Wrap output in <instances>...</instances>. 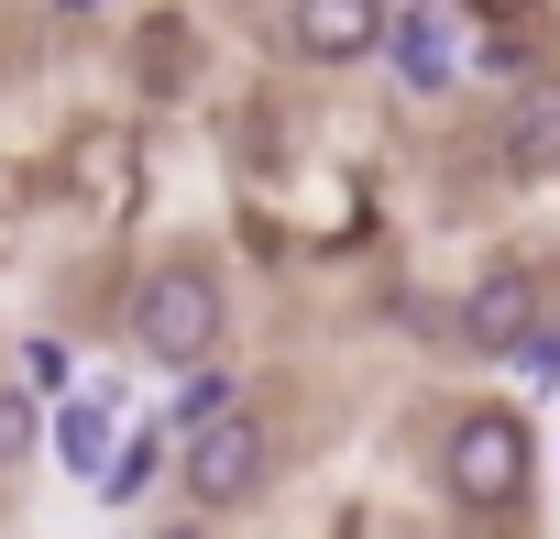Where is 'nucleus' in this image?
<instances>
[{
  "mask_svg": "<svg viewBox=\"0 0 560 539\" xmlns=\"http://www.w3.org/2000/svg\"><path fill=\"white\" fill-rule=\"evenodd\" d=\"M220 342H231V298H220V276H209L198 253H165L154 276L132 287V353L165 364V375H187V364H220Z\"/></svg>",
  "mask_w": 560,
  "mask_h": 539,
  "instance_id": "f03ea898",
  "label": "nucleus"
},
{
  "mask_svg": "<svg viewBox=\"0 0 560 539\" xmlns=\"http://www.w3.org/2000/svg\"><path fill=\"white\" fill-rule=\"evenodd\" d=\"M385 23H396V0H287V45L308 67H363L385 56Z\"/></svg>",
  "mask_w": 560,
  "mask_h": 539,
  "instance_id": "423d86ee",
  "label": "nucleus"
},
{
  "mask_svg": "<svg viewBox=\"0 0 560 539\" xmlns=\"http://www.w3.org/2000/svg\"><path fill=\"white\" fill-rule=\"evenodd\" d=\"M45 429H56V408H45L34 375H23V386H0V473H23V462L45 451Z\"/></svg>",
  "mask_w": 560,
  "mask_h": 539,
  "instance_id": "1a4fd4ad",
  "label": "nucleus"
},
{
  "mask_svg": "<svg viewBox=\"0 0 560 539\" xmlns=\"http://www.w3.org/2000/svg\"><path fill=\"white\" fill-rule=\"evenodd\" d=\"M527 473H538V440H527L516 408H494V397L451 408V429H440V495L462 517H516L527 506Z\"/></svg>",
  "mask_w": 560,
  "mask_h": 539,
  "instance_id": "f257e3e1",
  "label": "nucleus"
},
{
  "mask_svg": "<svg viewBox=\"0 0 560 539\" xmlns=\"http://www.w3.org/2000/svg\"><path fill=\"white\" fill-rule=\"evenodd\" d=\"M220 408H242V386H231L220 364H187V375H176V408H165V429L187 440V429H209Z\"/></svg>",
  "mask_w": 560,
  "mask_h": 539,
  "instance_id": "9d476101",
  "label": "nucleus"
},
{
  "mask_svg": "<svg viewBox=\"0 0 560 539\" xmlns=\"http://www.w3.org/2000/svg\"><path fill=\"white\" fill-rule=\"evenodd\" d=\"M67 12H100V0H67Z\"/></svg>",
  "mask_w": 560,
  "mask_h": 539,
  "instance_id": "2eb2a0df",
  "label": "nucleus"
},
{
  "mask_svg": "<svg viewBox=\"0 0 560 539\" xmlns=\"http://www.w3.org/2000/svg\"><path fill=\"white\" fill-rule=\"evenodd\" d=\"M505 154L560 176V78H505Z\"/></svg>",
  "mask_w": 560,
  "mask_h": 539,
  "instance_id": "6e6552de",
  "label": "nucleus"
},
{
  "mask_svg": "<svg viewBox=\"0 0 560 539\" xmlns=\"http://www.w3.org/2000/svg\"><path fill=\"white\" fill-rule=\"evenodd\" d=\"M472 12H483V23H516V12H527V0H472Z\"/></svg>",
  "mask_w": 560,
  "mask_h": 539,
  "instance_id": "4468645a",
  "label": "nucleus"
},
{
  "mask_svg": "<svg viewBox=\"0 0 560 539\" xmlns=\"http://www.w3.org/2000/svg\"><path fill=\"white\" fill-rule=\"evenodd\" d=\"M23 375H34L45 397H67V342H23Z\"/></svg>",
  "mask_w": 560,
  "mask_h": 539,
  "instance_id": "f8f14e48",
  "label": "nucleus"
},
{
  "mask_svg": "<svg viewBox=\"0 0 560 539\" xmlns=\"http://www.w3.org/2000/svg\"><path fill=\"white\" fill-rule=\"evenodd\" d=\"M154 473H165V429H132V440L110 451V473H100V506H132Z\"/></svg>",
  "mask_w": 560,
  "mask_h": 539,
  "instance_id": "9b49d317",
  "label": "nucleus"
},
{
  "mask_svg": "<svg viewBox=\"0 0 560 539\" xmlns=\"http://www.w3.org/2000/svg\"><path fill=\"white\" fill-rule=\"evenodd\" d=\"M538 331H560V287L538 276V264H494V276H472L451 298V342L483 353V364H516Z\"/></svg>",
  "mask_w": 560,
  "mask_h": 539,
  "instance_id": "7ed1b4c3",
  "label": "nucleus"
},
{
  "mask_svg": "<svg viewBox=\"0 0 560 539\" xmlns=\"http://www.w3.org/2000/svg\"><path fill=\"white\" fill-rule=\"evenodd\" d=\"M45 451H56L78 484H100V473H110V451H121V386H67V397H56Z\"/></svg>",
  "mask_w": 560,
  "mask_h": 539,
  "instance_id": "0eeeda50",
  "label": "nucleus"
},
{
  "mask_svg": "<svg viewBox=\"0 0 560 539\" xmlns=\"http://www.w3.org/2000/svg\"><path fill=\"white\" fill-rule=\"evenodd\" d=\"M385 67H396V89L407 100H440V89H462V12L451 0H396V23H385Z\"/></svg>",
  "mask_w": 560,
  "mask_h": 539,
  "instance_id": "39448f33",
  "label": "nucleus"
},
{
  "mask_svg": "<svg viewBox=\"0 0 560 539\" xmlns=\"http://www.w3.org/2000/svg\"><path fill=\"white\" fill-rule=\"evenodd\" d=\"M176 484H187L209 517L253 506V495L275 484V429H264L253 408H220L209 429H187V440H176Z\"/></svg>",
  "mask_w": 560,
  "mask_h": 539,
  "instance_id": "20e7f679",
  "label": "nucleus"
},
{
  "mask_svg": "<svg viewBox=\"0 0 560 539\" xmlns=\"http://www.w3.org/2000/svg\"><path fill=\"white\" fill-rule=\"evenodd\" d=\"M143 539H209V506H198V517H165V528H143Z\"/></svg>",
  "mask_w": 560,
  "mask_h": 539,
  "instance_id": "ddd939ff",
  "label": "nucleus"
}]
</instances>
